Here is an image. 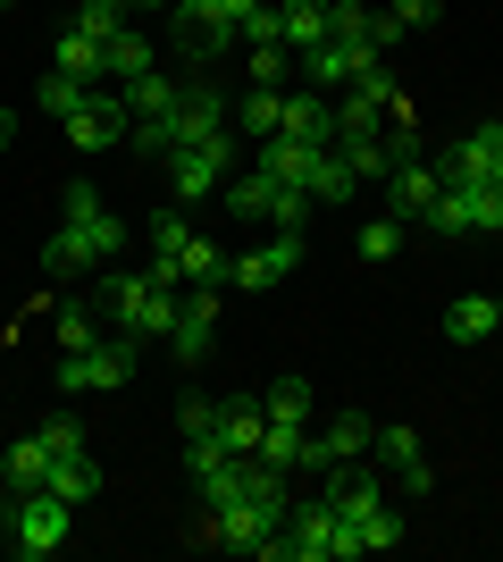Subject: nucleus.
Instances as JSON below:
<instances>
[{
	"mask_svg": "<svg viewBox=\"0 0 503 562\" xmlns=\"http://www.w3.org/2000/svg\"><path fill=\"white\" fill-rule=\"evenodd\" d=\"M118 252H126V218L101 202V186L76 177L59 193V227L43 235V269L50 278H84V269H118Z\"/></svg>",
	"mask_w": 503,
	"mask_h": 562,
	"instance_id": "nucleus-1",
	"label": "nucleus"
},
{
	"mask_svg": "<svg viewBox=\"0 0 503 562\" xmlns=\"http://www.w3.org/2000/svg\"><path fill=\"white\" fill-rule=\"evenodd\" d=\"M176 294H185V278H176V260H168V252H151V269H126V278L110 269V278H101V311H110V328L135 336V345L176 328Z\"/></svg>",
	"mask_w": 503,
	"mask_h": 562,
	"instance_id": "nucleus-2",
	"label": "nucleus"
},
{
	"mask_svg": "<svg viewBox=\"0 0 503 562\" xmlns=\"http://www.w3.org/2000/svg\"><path fill=\"white\" fill-rule=\"evenodd\" d=\"M218 211H236L252 218V227H294V235H311V186H286V177H268L261 160H243L227 186H218Z\"/></svg>",
	"mask_w": 503,
	"mask_h": 562,
	"instance_id": "nucleus-3",
	"label": "nucleus"
},
{
	"mask_svg": "<svg viewBox=\"0 0 503 562\" xmlns=\"http://www.w3.org/2000/svg\"><path fill=\"white\" fill-rule=\"evenodd\" d=\"M361 538H353V520L335 513L328 495H311V504H294L286 529L261 546V562H353Z\"/></svg>",
	"mask_w": 503,
	"mask_h": 562,
	"instance_id": "nucleus-4",
	"label": "nucleus"
},
{
	"mask_svg": "<svg viewBox=\"0 0 503 562\" xmlns=\"http://www.w3.org/2000/svg\"><path fill=\"white\" fill-rule=\"evenodd\" d=\"M135 370H144V345L135 336H101L93 352H59V395H118Z\"/></svg>",
	"mask_w": 503,
	"mask_h": 562,
	"instance_id": "nucleus-5",
	"label": "nucleus"
},
{
	"mask_svg": "<svg viewBox=\"0 0 503 562\" xmlns=\"http://www.w3.org/2000/svg\"><path fill=\"white\" fill-rule=\"evenodd\" d=\"M68 529H76V504L50 495V487H34V495H18V513H9V554L18 562H50L59 546H68Z\"/></svg>",
	"mask_w": 503,
	"mask_h": 562,
	"instance_id": "nucleus-6",
	"label": "nucleus"
},
{
	"mask_svg": "<svg viewBox=\"0 0 503 562\" xmlns=\"http://www.w3.org/2000/svg\"><path fill=\"white\" fill-rule=\"evenodd\" d=\"M243 168V135H218V143H176L168 151V186L176 202H218V186Z\"/></svg>",
	"mask_w": 503,
	"mask_h": 562,
	"instance_id": "nucleus-7",
	"label": "nucleus"
},
{
	"mask_svg": "<svg viewBox=\"0 0 503 562\" xmlns=\"http://www.w3.org/2000/svg\"><path fill=\"white\" fill-rule=\"evenodd\" d=\"M168 34H176V50H185V68H218L227 50H243L236 18H218L210 0H176V9H168Z\"/></svg>",
	"mask_w": 503,
	"mask_h": 562,
	"instance_id": "nucleus-8",
	"label": "nucleus"
},
{
	"mask_svg": "<svg viewBox=\"0 0 503 562\" xmlns=\"http://www.w3.org/2000/svg\"><path fill=\"white\" fill-rule=\"evenodd\" d=\"M436 177L445 186H503V126L487 117V126H470V135H454L445 151H428Z\"/></svg>",
	"mask_w": 503,
	"mask_h": 562,
	"instance_id": "nucleus-9",
	"label": "nucleus"
},
{
	"mask_svg": "<svg viewBox=\"0 0 503 562\" xmlns=\"http://www.w3.org/2000/svg\"><path fill=\"white\" fill-rule=\"evenodd\" d=\"M59 126H68V143H76V151H118V143L135 135L126 85H93V93H84V110H76V117H59Z\"/></svg>",
	"mask_w": 503,
	"mask_h": 562,
	"instance_id": "nucleus-10",
	"label": "nucleus"
},
{
	"mask_svg": "<svg viewBox=\"0 0 503 562\" xmlns=\"http://www.w3.org/2000/svg\"><path fill=\"white\" fill-rule=\"evenodd\" d=\"M168 135H176V143L236 135V110H227V93H218L210 76H185V93H176V110H168Z\"/></svg>",
	"mask_w": 503,
	"mask_h": 562,
	"instance_id": "nucleus-11",
	"label": "nucleus"
},
{
	"mask_svg": "<svg viewBox=\"0 0 503 562\" xmlns=\"http://www.w3.org/2000/svg\"><path fill=\"white\" fill-rule=\"evenodd\" d=\"M294 269H302V235H294V227H277L268 244L236 252V269H227V294H268V285H286Z\"/></svg>",
	"mask_w": 503,
	"mask_h": 562,
	"instance_id": "nucleus-12",
	"label": "nucleus"
},
{
	"mask_svg": "<svg viewBox=\"0 0 503 562\" xmlns=\"http://www.w3.org/2000/svg\"><path fill=\"white\" fill-rule=\"evenodd\" d=\"M218 303H227V285H185V294H176V328H168V352H176V361H210V345H218Z\"/></svg>",
	"mask_w": 503,
	"mask_h": 562,
	"instance_id": "nucleus-13",
	"label": "nucleus"
},
{
	"mask_svg": "<svg viewBox=\"0 0 503 562\" xmlns=\"http://www.w3.org/2000/svg\"><path fill=\"white\" fill-rule=\"evenodd\" d=\"M369 59H386V50H369V43H311V50H294V68H302V85H311V93H344V85H353L361 68H369Z\"/></svg>",
	"mask_w": 503,
	"mask_h": 562,
	"instance_id": "nucleus-14",
	"label": "nucleus"
},
{
	"mask_svg": "<svg viewBox=\"0 0 503 562\" xmlns=\"http://www.w3.org/2000/svg\"><path fill=\"white\" fill-rule=\"evenodd\" d=\"M369 462L378 470H395L411 495H428L436 487V470H428V446H420V428H403V420H386L378 437H369Z\"/></svg>",
	"mask_w": 503,
	"mask_h": 562,
	"instance_id": "nucleus-15",
	"label": "nucleus"
},
{
	"mask_svg": "<svg viewBox=\"0 0 503 562\" xmlns=\"http://www.w3.org/2000/svg\"><path fill=\"white\" fill-rule=\"evenodd\" d=\"M436 193H445L436 160H403V168H386V218H403V227H420Z\"/></svg>",
	"mask_w": 503,
	"mask_h": 562,
	"instance_id": "nucleus-16",
	"label": "nucleus"
},
{
	"mask_svg": "<svg viewBox=\"0 0 503 562\" xmlns=\"http://www.w3.org/2000/svg\"><path fill=\"white\" fill-rule=\"evenodd\" d=\"M319 495H328L344 520H361L369 504H386V479H378V462H328L319 470Z\"/></svg>",
	"mask_w": 503,
	"mask_h": 562,
	"instance_id": "nucleus-17",
	"label": "nucleus"
},
{
	"mask_svg": "<svg viewBox=\"0 0 503 562\" xmlns=\"http://www.w3.org/2000/svg\"><path fill=\"white\" fill-rule=\"evenodd\" d=\"M277 135H294V143H311V151H328V143H335V101L311 93V85H286V117H277Z\"/></svg>",
	"mask_w": 503,
	"mask_h": 562,
	"instance_id": "nucleus-18",
	"label": "nucleus"
},
{
	"mask_svg": "<svg viewBox=\"0 0 503 562\" xmlns=\"http://www.w3.org/2000/svg\"><path fill=\"white\" fill-rule=\"evenodd\" d=\"M445 336H454V345H487V336H503V303H495V294H454V303H445Z\"/></svg>",
	"mask_w": 503,
	"mask_h": 562,
	"instance_id": "nucleus-19",
	"label": "nucleus"
},
{
	"mask_svg": "<svg viewBox=\"0 0 503 562\" xmlns=\"http://www.w3.org/2000/svg\"><path fill=\"white\" fill-rule=\"evenodd\" d=\"M261 428H268V403L218 395V446H227V453H261Z\"/></svg>",
	"mask_w": 503,
	"mask_h": 562,
	"instance_id": "nucleus-20",
	"label": "nucleus"
},
{
	"mask_svg": "<svg viewBox=\"0 0 503 562\" xmlns=\"http://www.w3.org/2000/svg\"><path fill=\"white\" fill-rule=\"evenodd\" d=\"M101 68H110V85H135V76L160 68V50H151L144 25H126V34H110V43H101Z\"/></svg>",
	"mask_w": 503,
	"mask_h": 562,
	"instance_id": "nucleus-21",
	"label": "nucleus"
},
{
	"mask_svg": "<svg viewBox=\"0 0 503 562\" xmlns=\"http://www.w3.org/2000/svg\"><path fill=\"white\" fill-rule=\"evenodd\" d=\"M302 186H311L319 211H335V202H353V193H361V177L344 168V151L328 143V151H311V177H302Z\"/></svg>",
	"mask_w": 503,
	"mask_h": 562,
	"instance_id": "nucleus-22",
	"label": "nucleus"
},
{
	"mask_svg": "<svg viewBox=\"0 0 503 562\" xmlns=\"http://www.w3.org/2000/svg\"><path fill=\"white\" fill-rule=\"evenodd\" d=\"M0 487H9V495L50 487V446H43V437H18V446H9V462H0Z\"/></svg>",
	"mask_w": 503,
	"mask_h": 562,
	"instance_id": "nucleus-23",
	"label": "nucleus"
},
{
	"mask_svg": "<svg viewBox=\"0 0 503 562\" xmlns=\"http://www.w3.org/2000/svg\"><path fill=\"white\" fill-rule=\"evenodd\" d=\"M277 43L286 50L328 43V0H277Z\"/></svg>",
	"mask_w": 503,
	"mask_h": 562,
	"instance_id": "nucleus-24",
	"label": "nucleus"
},
{
	"mask_svg": "<svg viewBox=\"0 0 503 562\" xmlns=\"http://www.w3.org/2000/svg\"><path fill=\"white\" fill-rule=\"evenodd\" d=\"M369 437H378L369 412H328V428H319V446H328L335 462H369Z\"/></svg>",
	"mask_w": 503,
	"mask_h": 562,
	"instance_id": "nucleus-25",
	"label": "nucleus"
},
{
	"mask_svg": "<svg viewBox=\"0 0 503 562\" xmlns=\"http://www.w3.org/2000/svg\"><path fill=\"white\" fill-rule=\"evenodd\" d=\"M50 68H59V76H76V85H110V68H101V43H93V34H76V25L59 34Z\"/></svg>",
	"mask_w": 503,
	"mask_h": 562,
	"instance_id": "nucleus-26",
	"label": "nucleus"
},
{
	"mask_svg": "<svg viewBox=\"0 0 503 562\" xmlns=\"http://www.w3.org/2000/svg\"><path fill=\"white\" fill-rule=\"evenodd\" d=\"M227 269H236V252H218L210 235H193L185 252H176V278L185 285H227Z\"/></svg>",
	"mask_w": 503,
	"mask_h": 562,
	"instance_id": "nucleus-27",
	"label": "nucleus"
},
{
	"mask_svg": "<svg viewBox=\"0 0 503 562\" xmlns=\"http://www.w3.org/2000/svg\"><path fill=\"white\" fill-rule=\"evenodd\" d=\"M176 93H185V76L151 68V76H135V85H126V110H135V117H168V110H176Z\"/></svg>",
	"mask_w": 503,
	"mask_h": 562,
	"instance_id": "nucleus-28",
	"label": "nucleus"
},
{
	"mask_svg": "<svg viewBox=\"0 0 503 562\" xmlns=\"http://www.w3.org/2000/svg\"><path fill=\"white\" fill-rule=\"evenodd\" d=\"M50 345H59V352H93L101 345V311L59 303V311H50Z\"/></svg>",
	"mask_w": 503,
	"mask_h": 562,
	"instance_id": "nucleus-29",
	"label": "nucleus"
},
{
	"mask_svg": "<svg viewBox=\"0 0 503 562\" xmlns=\"http://www.w3.org/2000/svg\"><path fill=\"white\" fill-rule=\"evenodd\" d=\"M268 420H294V428H311L319 420V395H311V378H277V386H268Z\"/></svg>",
	"mask_w": 503,
	"mask_h": 562,
	"instance_id": "nucleus-30",
	"label": "nucleus"
},
{
	"mask_svg": "<svg viewBox=\"0 0 503 562\" xmlns=\"http://www.w3.org/2000/svg\"><path fill=\"white\" fill-rule=\"evenodd\" d=\"M193 495H202V513H227L243 495V453H227V462H210L202 479H193Z\"/></svg>",
	"mask_w": 503,
	"mask_h": 562,
	"instance_id": "nucleus-31",
	"label": "nucleus"
},
{
	"mask_svg": "<svg viewBox=\"0 0 503 562\" xmlns=\"http://www.w3.org/2000/svg\"><path fill=\"white\" fill-rule=\"evenodd\" d=\"M50 495H68V504H93V495H101V462H93V453H68V462H50Z\"/></svg>",
	"mask_w": 503,
	"mask_h": 562,
	"instance_id": "nucleus-32",
	"label": "nucleus"
},
{
	"mask_svg": "<svg viewBox=\"0 0 503 562\" xmlns=\"http://www.w3.org/2000/svg\"><path fill=\"white\" fill-rule=\"evenodd\" d=\"M277 117H286V93H268V85H252V93H243V110H236V135L268 143V135H277Z\"/></svg>",
	"mask_w": 503,
	"mask_h": 562,
	"instance_id": "nucleus-33",
	"label": "nucleus"
},
{
	"mask_svg": "<svg viewBox=\"0 0 503 562\" xmlns=\"http://www.w3.org/2000/svg\"><path fill=\"white\" fill-rule=\"evenodd\" d=\"M353 538H361V554H395V546H403V513H395V504H369V513L353 520Z\"/></svg>",
	"mask_w": 503,
	"mask_h": 562,
	"instance_id": "nucleus-34",
	"label": "nucleus"
},
{
	"mask_svg": "<svg viewBox=\"0 0 503 562\" xmlns=\"http://www.w3.org/2000/svg\"><path fill=\"white\" fill-rule=\"evenodd\" d=\"M126 0H84V9H76V34H93V43H110V34H126Z\"/></svg>",
	"mask_w": 503,
	"mask_h": 562,
	"instance_id": "nucleus-35",
	"label": "nucleus"
},
{
	"mask_svg": "<svg viewBox=\"0 0 503 562\" xmlns=\"http://www.w3.org/2000/svg\"><path fill=\"white\" fill-rule=\"evenodd\" d=\"M369 18H378L369 0H328V34L335 43H369Z\"/></svg>",
	"mask_w": 503,
	"mask_h": 562,
	"instance_id": "nucleus-36",
	"label": "nucleus"
},
{
	"mask_svg": "<svg viewBox=\"0 0 503 562\" xmlns=\"http://www.w3.org/2000/svg\"><path fill=\"white\" fill-rule=\"evenodd\" d=\"M353 252L361 260H395V252H403V218H369V227L353 235Z\"/></svg>",
	"mask_w": 503,
	"mask_h": 562,
	"instance_id": "nucleus-37",
	"label": "nucleus"
},
{
	"mask_svg": "<svg viewBox=\"0 0 503 562\" xmlns=\"http://www.w3.org/2000/svg\"><path fill=\"white\" fill-rule=\"evenodd\" d=\"M34 437L50 446V462H68V453H84V420H76V412H50V420L34 428Z\"/></svg>",
	"mask_w": 503,
	"mask_h": 562,
	"instance_id": "nucleus-38",
	"label": "nucleus"
},
{
	"mask_svg": "<svg viewBox=\"0 0 503 562\" xmlns=\"http://www.w3.org/2000/svg\"><path fill=\"white\" fill-rule=\"evenodd\" d=\"M84 93H93V85H76V76H59V68L43 76V110L50 117H76V110H84Z\"/></svg>",
	"mask_w": 503,
	"mask_h": 562,
	"instance_id": "nucleus-39",
	"label": "nucleus"
},
{
	"mask_svg": "<svg viewBox=\"0 0 503 562\" xmlns=\"http://www.w3.org/2000/svg\"><path fill=\"white\" fill-rule=\"evenodd\" d=\"M176 437H218V395H185L176 403Z\"/></svg>",
	"mask_w": 503,
	"mask_h": 562,
	"instance_id": "nucleus-40",
	"label": "nucleus"
},
{
	"mask_svg": "<svg viewBox=\"0 0 503 562\" xmlns=\"http://www.w3.org/2000/svg\"><path fill=\"white\" fill-rule=\"evenodd\" d=\"M185 244H193L185 211H160V218H151V252H168V260H176V252H185Z\"/></svg>",
	"mask_w": 503,
	"mask_h": 562,
	"instance_id": "nucleus-41",
	"label": "nucleus"
},
{
	"mask_svg": "<svg viewBox=\"0 0 503 562\" xmlns=\"http://www.w3.org/2000/svg\"><path fill=\"white\" fill-rule=\"evenodd\" d=\"M386 9H395V18H403L411 34H420V25H436V18H445V0H386Z\"/></svg>",
	"mask_w": 503,
	"mask_h": 562,
	"instance_id": "nucleus-42",
	"label": "nucleus"
},
{
	"mask_svg": "<svg viewBox=\"0 0 503 562\" xmlns=\"http://www.w3.org/2000/svg\"><path fill=\"white\" fill-rule=\"evenodd\" d=\"M9 143H18V117H9V110H0V151H9Z\"/></svg>",
	"mask_w": 503,
	"mask_h": 562,
	"instance_id": "nucleus-43",
	"label": "nucleus"
},
{
	"mask_svg": "<svg viewBox=\"0 0 503 562\" xmlns=\"http://www.w3.org/2000/svg\"><path fill=\"white\" fill-rule=\"evenodd\" d=\"M9 513H18V495H9V487H0V529H9Z\"/></svg>",
	"mask_w": 503,
	"mask_h": 562,
	"instance_id": "nucleus-44",
	"label": "nucleus"
},
{
	"mask_svg": "<svg viewBox=\"0 0 503 562\" xmlns=\"http://www.w3.org/2000/svg\"><path fill=\"white\" fill-rule=\"evenodd\" d=\"M126 9H176V0H126Z\"/></svg>",
	"mask_w": 503,
	"mask_h": 562,
	"instance_id": "nucleus-45",
	"label": "nucleus"
}]
</instances>
